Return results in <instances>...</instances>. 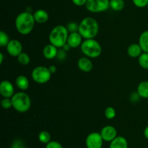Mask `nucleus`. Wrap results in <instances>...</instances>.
Instances as JSON below:
<instances>
[{
  "label": "nucleus",
  "instance_id": "28",
  "mask_svg": "<svg viewBox=\"0 0 148 148\" xmlns=\"http://www.w3.org/2000/svg\"><path fill=\"white\" fill-rule=\"evenodd\" d=\"M66 28H67L69 33H74V32H78V29H79V24H77L75 22H71V23H68L66 26Z\"/></svg>",
  "mask_w": 148,
  "mask_h": 148
},
{
  "label": "nucleus",
  "instance_id": "2",
  "mask_svg": "<svg viewBox=\"0 0 148 148\" xmlns=\"http://www.w3.org/2000/svg\"><path fill=\"white\" fill-rule=\"evenodd\" d=\"M78 32L84 39H95L99 32V24L93 17H86L79 23Z\"/></svg>",
  "mask_w": 148,
  "mask_h": 148
},
{
  "label": "nucleus",
  "instance_id": "19",
  "mask_svg": "<svg viewBox=\"0 0 148 148\" xmlns=\"http://www.w3.org/2000/svg\"><path fill=\"white\" fill-rule=\"evenodd\" d=\"M137 92L141 98L148 99V81H143L139 84L137 88Z\"/></svg>",
  "mask_w": 148,
  "mask_h": 148
},
{
  "label": "nucleus",
  "instance_id": "27",
  "mask_svg": "<svg viewBox=\"0 0 148 148\" xmlns=\"http://www.w3.org/2000/svg\"><path fill=\"white\" fill-rule=\"evenodd\" d=\"M1 105L5 110H8L12 107V102L11 98H3L1 100Z\"/></svg>",
  "mask_w": 148,
  "mask_h": 148
},
{
  "label": "nucleus",
  "instance_id": "35",
  "mask_svg": "<svg viewBox=\"0 0 148 148\" xmlns=\"http://www.w3.org/2000/svg\"><path fill=\"white\" fill-rule=\"evenodd\" d=\"M49 69L50 71V72L51 73V74L55 73L56 72V71H57V68H56V67L55 65H51V66L49 67Z\"/></svg>",
  "mask_w": 148,
  "mask_h": 148
},
{
  "label": "nucleus",
  "instance_id": "29",
  "mask_svg": "<svg viewBox=\"0 0 148 148\" xmlns=\"http://www.w3.org/2000/svg\"><path fill=\"white\" fill-rule=\"evenodd\" d=\"M11 148H26V145L22 139H17L12 142Z\"/></svg>",
  "mask_w": 148,
  "mask_h": 148
},
{
  "label": "nucleus",
  "instance_id": "37",
  "mask_svg": "<svg viewBox=\"0 0 148 148\" xmlns=\"http://www.w3.org/2000/svg\"><path fill=\"white\" fill-rule=\"evenodd\" d=\"M62 49H63L64 50L66 51V52H68V51H69V49H71V47H70V46H69V45L67 44H65L64 46L63 47H62Z\"/></svg>",
  "mask_w": 148,
  "mask_h": 148
},
{
  "label": "nucleus",
  "instance_id": "18",
  "mask_svg": "<svg viewBox=\"0 0 148 148\" xmlns=\"http://www.w3.org/2000/svg\"><path fill=\"white\" fill-rule=\"evenodd\" d=\"M15 85L21 91H26L30 86V81L28 78L24 75H20L16 78Z\"/></svg>",
  "mask_w": 148,
  "mask_h": 148
},
{
  "label": "nucleus",
  "instance_id": "32",
  "mask_svg": "<svg viewBox=\"0 0 148 148\" xmlns=\"http://www.w3.org/2000/svg\"><path fill=\"white\" fill-rule=\"evenodd\" d=\"M45 148H64L62 144L57 141H51L50 142L46 145Z\"/></svg>",
  "mask_w": 148,
  "mask_h": 148
},
{
  "label": "nucleus",
  "instance_id": "25",
  "mask_svg": "<svg viewBox=\"0 0 148 148\" xmlns=\"http://www.w3.org/2000/svg\"><path fill=\"white\" fill-rule=\"evenodd\" d=\"M10 39L8 34L4 30L0 31V46L1 47H6L10 42Z\"/></svg>",
  "mask_w": 148,
  "mask_h": 148
},
{
  "label": "nucleus",
  "instance_id": "5",
  "mask_svg": "<svg viewBox=\"0 0 148 148\" xmlns=\"http://www.w3.org/2000/svg\"><path fill=\"white\" fill-rule=\"evenodd\" d=\"M81 52L89 58L98 57L102 53V47L99 42L95 39H85L80 46Z\"/></svg>",
  "mask_w": 148,
  "mask_h": 148
},
{
  "label": "nucleus",
  "instance_id": "38",
  "mask_svg": "<svg viewBox=\"0 0 148 148\" xmlns=\"http://www.w3.org/2000/svg\"><path fill=\"white\" fill-rule=\"evenodd\" d=\"M4 55L2 52L0 53V64L3 63V61H4Z\"/></svg>",
  "mask_w": 148,
  "mask_h": 148
},
{
  "label": "nucleus",
  "instance_id": "6",
  "mask_svg": "<svg viewBox=\"0 0 148 148\" xmlns=\"http://www.w3.org/2000/svg\"><path fill=\"white\" fill-rule=\"evenodd\" d=\"M51 75L52 74L49 68L43 65L36 67L31 72V78L33 81L39 84H44L49 82Z\"/></svg>",
  "mask_w": 148,
  "mask_h": 148
},
{
  "label": "nucleus",
  "instance_id": "3",
  "mask_svg": "<svg viewBox=\"0 0 148 148\" xmlns=\"http://www.w3.org/2000/svg\"><path fill=\"white\" fill-rule=\"evenodd\" d=\"M69 33L66 26L62 25L56 26L49 33V42L58 49H61L66 44Z\"/></svg>",
  "mask_w": 148,
  "mask_h": 148
},
{
  "label": "nucleus",
  "instance_id": "8",
  "mask_svg": "<svg viewBox=\"0 0 148 148\" xmlns=\"http://www.w3.org/2000/svg\"><path fill=\"white\" fill-rule=\"evenodd\" d=\"M103 142L99 132H91L87 136L85 145L87 148H102Z\"/></svg>",
  "mask_w": 148,
  "mask_h": 148
},
{
  "label": "nucleus",
  "instance_id": "14",
  "mask_svg": "<svg viewBox=\"0 0 148 148\" xmlns=\"http://www.w3.org/2000/svg\"><path fill=\"white\" fill-rule=\"evenodd\" d=\"M58 49L55 46L52 45L51 44L46 45L43 49V55L46 59H53L56 57L58 53Z\"/></svg>",
  "mask_w": 148,
  "mask_h": 148
},
{
  "label": "nucleus",
  "instance_id": "24",
  "mask_svg": "<svg viewBox=\"0 0 148 148\" xmlns=\"http://www.w3.org/2000/svg\"><path fill=\"white\" fill-rule=\"evenodd\" d=\"M17 58L19 63L22 65H27L30 62V56L25 52H23Z\"/></svg>",
  "mask_w": 148,
  "mask_h": 148
},
{
  "label": "nucleus",
  "instance_id": "39",
  "mask_svg": "<svg viewBox=\"0 0 148 148\" xmlns=\"http://www.w3.org/2000/svg\"><path fill=\"white\" fill-rule=\"evenodd\" d=\"M147 10H148V4H147Z\"/></svg>",
  "mask_w": 148,
  "mask_h": 148
},
{
  "label": "nucleus",
  "instance_id": "22",
  "mask_svg": "<svg viewBox=\"0 0 148 148\" xmlns=\"http://www.w3.org/2000/svg\"><path fill=\"white\" fill-rule=\"evenodd\" d=\"M38 140L39 142L41 143L47 145L49 142L51 141V136L50 133L47 131H41L40 133H38Z\"/></svg>",
  "mask_w": 148,
  "mask_h": 148
},
{
  "label": "nucleus",
  "instance_id": "15",
  "mask_svg": "<svg viewBox=\"0 0 148 148\" xmlns=\"http://www.w3.org/2000/svg\"><path fill=\"white\" fill-rule=\"evenodd\" d=\"M33 17H34L36 23H39V24L46 23L49 19V13L43 9H39V10H36L35 12L33 13Z\"/></svg>",
  "mask_w": 148,
  "mask_h": 148
},
{
  "label": "nucleus",
  "instance_id": "20",
  "mask_svg": "<svg viewBox=\"0 0 148 148\" xmlns=\"http://www.w3.org/2000/svg\"><path fill=\"white\" fill-rule=\"evenodd\" d=\"M138 44L141 46L143 52L148 53V30H145L140 34Z\"/></svg>",
  "mask_w": 148,
  "mask_h": 148
},
{
  "label": "nucleus",
  "instance_id": "10",
  "mask_svg": "<svg viewBox=\"0 0 148 148\" xmlns=\"http://www.w3.org/2000/svg\"><path fill=\"white\" fill-rule=\"evenodd\" d=\"M15 94L12 83L8 80H4L0 84V94L3 98H12Z\"/></svg>",
  "mask_w": 148,
  "mask_h": 148
},
{
  "label": "nucleus",
  "instance_id": "21",
  "mask_svg": "<svg viewBox=\"0 0 148 148\" xmlns=\"http://www.w3.org/2000/svg\"><path fill=\"white\" fill-rule=\"evenodd\" d=\"M125 7L124 0H110V8L116 12L121 11Z\"/></svg>",
  "mask_w": 148,
  "mask_h": 148
},
{
  "label": "nucleus",
  "instance_id": "31",
  "mask_svg": "<svg viewBox=\"0 0 148 148\" xmlns=\"http://www.w3.org/2000/svg\"><path fill=\"white\" fill-rule=\"evenodd\" d=\"M66 52H66L65 50H64L62 48H61V49H59V50H58L57 55H56V58L59 61L64 60V59H66Z\"/></svg>",
  "mask_w": 148,
  "mask_h": 148
},
{
  "label": "nucleus",
  "instance_id": "13",
  "mask_svg": "<svg viewBox=\"0 0 148 148\" xmlns=\"http://www.w3.org/2000/svg\"><path fill=\"white\" fill-rule=\"evenodd\" d=\"M77 67L81 71L85 73L90 72L93 68V64L90 58L88 57H80L77 61Z\"/></svg>",
  "mask_w": 148,
  "mask_h": 148
},
{
  "label": "nucleus",
  "instance_id": "9",
  "mask_svg": "<svg viewBox=\"0 0 148 148\" xmlns=\"http://www.w3.org/2000/svg\"><path fill=\"white\" fill-rule=\"evenodd\" d=\"M23 44L17 39H11L6 46L7 52L10 56L17 57L23 52Z\"/></svg>",
  "mask_w": 148,
  "mask_h": 148
},
{
  "label": "nucleus",
  "instance_id": "23",
  "mask_svg": "<svg viewBox=\"0 0 148 148\" xmlns=\"http://www.w3.org/2000/svg\"><path fill=\"white\" fill-rule=\"evenodd\" d=\"M138 63L142 68L148 70V53L143 52L138 57Z\"/></svg>",
  "mask_w": 148,
  "mask_h": 148
},
{
  "label": "nucleus",
  "instance_id": "26",
  "mask_svg": "<svg viewBox=\"0 0 148 148\" xmlns=\"http://www.w3.org/2000/svg\"><path fill=\"white\" fill-rule=\"evenodd\" d=\"M104 113H105L106 118L107 119H109V120L114 119L116 117V110L114 109V107H111V106L106 107Z\"/></svg>",
  "mask_w": 148,
  "mask_h": 148
},
{
  "label": "nucleus",
  "instance_id": "34",
  "mask_svg": "<svg viewBox=\"0 0 148 148\" xmlns=\"http://www.w3.org/2000/svg\"><path fill=\"white\" fill-rule=\"evenodd\" d=\"M140 98H141V97H140V96L139 95V94L137 92V91L134 93H132L131 95V97H130L131 101L133 102H136L138 101Z\"/></svg>",
  "mask_w": 148,
  "mask_h": 148
},
{
  "label": "nucleus",
  "instance_id": "33",
  "mask_svg": "<svg viewBox=\"0 0 148 148\" xmlns=\"http://www.w3.org/2000/svg\"><path fill=\"white\" fill-rule=\"evenodd\" d=\"M87 1L88 0H72V3L75 5L78 6V7H82V6H85Z\"/></svg>",
  "mask_w": 148,
  "mask_h": 148
},
{
  "label": "nucleus",
  "instance_id": "36",
  "mask_svg": "<svg viewBox=\"0 0 148 148\" xmlns=\"http://www.w3.org/2000/svg\"><path fill=\"white\" fill-rule=\"evenodd\" d=\"M144 136L146 139H148V125L145 127V129H144Z\"/></svg>",
  "mask_w": 148,
  "mask_h": 148
},
{
  "label": "nucleus",
  "instance_id": "4",
  "mask_svg": "<svg viewBox=\"0 0 148 148\" xmlns=\"http://www.w3.org/2000/svg\"><path fill=\"white\" fill-rule=\"evenodd\" d=\"M12 107L19 113H26L31 107V100L28 94L25 91L16 92L12 97Z\"/></svg>",
  "mask_w": 148,
  "mask_h": 148
},
{
  "label": "nucleus",
  "instance_id": "7",
  "mask_svg": "<svg viewBox=\"0 0 148 148\" xmlns=\"http://www.w3.org/2000/svg\"><path fill=\"white\" fill-rule=\"evenodd\" d=\"M85 7L90 12H103L110 8V0H88Z\"/></svg>",
  "mask_w": 148,
  "mask_h": 148
},
{
  "label": "nucleus",
  "instance_id": "11",
  "mask_svg": "<svg viewBox=\"0 0 148 148\" xmlns=\"http://www.w3.org/2000/svg\"><path fill=\"white\" fill-rule=\"evenodd\" d=\"M100 133L104 142H111L117 136V130L114 126L108 125L101 129Z\"/></svg>",
  "mask_w": 148,
  "mask_h": 148
},
{
  "label": "nucleus",
  "instance_id": "16",
  "mask_svg": "<svg viewBox=\"0 0 148 148\" xmlns=\"http://www.w3.org/2000/svg\"><path fill=\"white\" fill-rule=\"evenodd\" d=\"M109 148H128V142L122 136H117L110 142Z\"/></svg>",
  "mask_w": 148,
  "mask_h": 148
},
{
  "label": "nucleus",
  "instance_id": "1",
  "mask_svg": "<svg viewBox=\"0 0 148 148\" xmlns=\"http://www.w3.org/2000/svg\"><path fill=\"white\" fill-rule=\"evenodd\" d=\"M35 21L33 14L28 11L20 12L16 17L14 25L15 28L20 34L26 36L30 34L35 26Z\"/></svg>",
  "mask_w": 148,
  "mask_h": 148
},
{
  "label": "nucleus",
  "instance_id": "17",
  "mask_svg": "<svg viewBox=\"0 0 148 148\" xmlns=\"http://www.w3.org/2000/svg\"><path fill=\"white\" fill-rule=\"evenodd\" d=\"M143 52L140 45L137 43L132 44L127 48V54L132 58H138Z\"/></svg>",
  "mask_w": 148,
  "mask_h": 148
},
{
  "label": "nucleus",
  "instance_id": "12",
  "mask_svg": "<svg viewBox=\"0 0 148 148\" xmlns=\"http://www.w3.org/2000/svg\"><path fill=\"white\" fill-rule=\"evenodd\" d=\"M83 38L82 37L79 32H74V33H69L68 36L67 41L66 44L70 46L72 49L77 48L81 46L82 41H83Z\"/></svg>",
  "mask_w": 148,
  "mask_h": 148
},
{
  "label": "nucleus",
  "instance_id": "30",
  "mask_svg": "<svg viewBox=\"0 0 148 148\" xmlns=\"http://www.w3.org/2000/svg\"><path fill=\"white\" fill-rule=\"evenodd\" d=\"M132 2L138 8H144L147 6L148 0H132Z\"/></svg>",
  "mask_w": 148,
  "mask_h": 148
}]
</instances>
